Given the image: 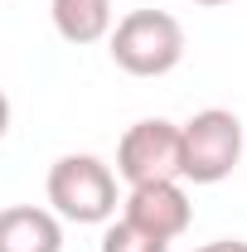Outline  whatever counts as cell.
Returning a JSON list of instances; mask_svg holds the SVG:
<instances>
[{
	"label": "cell",
	"instance_id": "1",
	"mask_svg": "<svg viewBox=\"0 0 247 252\" xmlns=\"http://www.w3.org/2000/svg\"><path fill=\"white\" fill-rule=\"evenodd\" d=\"M112 63L131 78H165L185 59V25L165 10H131L107 39Z\"/></svg>",
	"mask_w": 247,
	"mask_h": 252
},
{
	"label": "cell",
	"instance_id": "2",
	"mask_svg": "<svg viewBox=\"0 0 247 252\" xmlns=\"http://www.w3.org/2000/svg\"><path fill=\"white\" fill-rule=\"evenodd\" d=\"M49 204H54V214L68 223H112L117 214V175H112V165H102L97 156H83V151H73V156H59L49 165Z\"/></svg>",
	"mask_w": 247,
	"mask_h": 252
},
{
	"label": "cell",
	"instance_id": "3",
	"mask_svg": "<svg viewBox=\"0 0 247 252\" xmlns=\"http://www.w3.org/2000/svg\"><path fill=\"white\" fill-rule=\"evenodd\" d=\"M117 175L126 185H160V180H185V126L146 117V122L126 126L117 141Z\"/></svg>",
	"mask_w": 247,
	"mask_h": 252
},
{
	"label": "cell",
	"instance_id": "4",
	"mask_svg": "<svg viewBox=\"0 0 247 252\" xmlns=\"http://www.w3.org/2000/svg\"><path fill=\"white\" fill-rule=\"evenodd\" d=\"M243 160V122L228 107H204L185 122V180L218 185Z\"/></svg>",
	"mask_w": 247,
	"mask_h": 252
},
{
	"label": "cell",
	"instance_id": "5",
	"mask_svg": "<svg viewBox=\"0 0 247 252\" xmlns=\"http://www.w3.org/2000/svg\"><path fill=\"white\" fill-rule=\"evenodd\" d=\"M126 219L141 223V228H151L155 238H165V243H175L189 228V219H194V204H189V194L180 189V180L136 185L126 194Z\"/></svg>",
	"mask_w": 247,
	"mask_h": 252
},
{
	"label": "cell",
	"instance_id": "6",
	"mask_svg": "<svg viewBox=\"0 0 247 252\" xmlns=\"http://www.w3.org/2000/svg\"><path fill=\"white\" fill-rule=\"evenodd\" d=\"M0 252H63L59 214L39 204H10L0 214Z\"/></svg>",
	"mask_w": 247,
	"mask_h": 252
},
{
	"label": "cell",
	"instance_id": "7",
	"mask_svg": "<svg viewBox=\"0 0 247 252\" xmlns=\"http://www.w3.org/2000/svg\"><path fill=\"white\" fill-rule=\"evenodd\" d=\"M54 30L63 44H97L112 39V0H49Z\"/></svg>",
	"mask_w": 247,
	"mask_h": 252
},
{
	"label": "cell",
	"instance_id": "8",
	"mask_svg": "<svg viewBox=\"0 0 247 252\" xmlns=\"http://www.w3.org/2000/svg\"><path fill=\"white\" fill-rule=\"evenodd\" d=\"M165 248H170L165 238H155L151 228L131 223L126 214L117 223H107V233H102V252H165Z\"/></svg>",
	"mask_w": 247,
	"mask_h": 252
},
{
	"label": "cell",
	"instance_id": "9",
	"mask_svg": "<svg viewBox=\"0 0 247 252\" xmlns=\"http://www.w3.org/2000/svg\"><path fill=\"white\" fill-rule=\"evenodd\" d=\"M194 252H247L243 238H218V243H204V248H194Z\"/></svg>",
	"mask_w": 247,
	"mask_h": 252
},
{
	"label": "cell",
	"instance_id": "10",
	"mask_svg": "<svg viewBox=\"0 0 247 252\" xmlns=\"http://www.w3.org/2000/svg\"><path fill=\"white\" fill-rule=\"evenodd\" d=\"M194 5H228V0H194Z\"/></svg>",
	"mask_w": 247,
	"mask_h": 252
}]
</instances>
